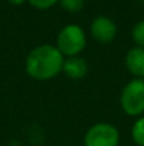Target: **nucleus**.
Here are the masks:
<instances>
[{
	"instance_id": "nucleus-1",
	"label": "nucleus",
	"mask_w": 144,
	"mask_h": 146,
	"mask_svg": "<svg viewBox=\"0 0 144 146\" xmlns=\"http://www.w3.org/2000/svg\"><path fill=\"white\" fill-rule=\"evenodd\" d=\"M64 55L57 46L41 44L33 48L26 58L27 74L38 81H47L62 72Z\"/></svg>"
},
{
	"instance_id": "nucleus-2",
	"label": "nucleus",
	"mask_w": 144,
	"mask_h": 146,
	"mask_svg": "<svg viewBox=\"0 0 144 146\" xmlns=\"http://www.w3.org/2000/svg\"><path fill=\"white\" fill-rule=\"evenodd\" d=\"M86 46V34L78 24L65 26L57 37V48L64 57H76Z\"/></svg>"
},
{
	"instance_id": "nucleus-3",
	"label": "nucleus",
	"mask_w": 144,
	"mask_h": 146,
	"mask_svg": "<svg viewBox=\"0 0 144 146\" xmlns=\"http://www.w3.org/2000/svg\"><path fill=\"white\" fill-rule=\"evenodd\" d=\"M120 105L124 113L130 116L144 113V80L136 78L124 85L120 95Z\"/></svg>"
},
{
	"instance_id": "nucleus-4",
	"label": "nucleus",
	"mask_w": 144,
	"mask_h": 146,
	"mask_svg": "<svg viewBox=\"0 0 144 146\" xmlns=\"http://www.w3.org/2000/svg\"><path fill=\"white\" fill-rule=\"evenodd\" d=\"M120 135L116 126L99 122L92 125L84 136L85 146H119Z\"/></svg>"
},
{
	"instance_id": "nucleus-5",
	"label": "nucleus",
	"mask_w": 144,
	"mask_h": 146,
	"mask_svg": "<svg viewBox=\"0 0 144 146\" xmlns=\"http://www.w3.org/2000/svg\"><path fill=\"white\" fill-rule=\"evenodd\" d=\"M91 34L97 43L107 44L114 40L117 34V27L113 20L105 16H99L91 24Z\"/></svg>"
},
{
	"instance_id": "nucleus-6",
	"label": "nucleus",
	"mask_w": 144,
	"mask_h": 146,
	"mask_svg": "<svg viewBox=\"0 0 144 146\" xmlns=\"http://www.w3.org/2000/svg\"><path fill=\"white\" fill-rule=\"evenodd\" d=\"M62 72H65L66 77L72 80H81L88 74V62L85 58L76 55V57H66L64 60Z\"/></svg>"
},
{
	"instance_id": "nucleus-7",
	"label": "nucleus",
	"mask_w": 144,
	"mask_h": 146,
	"mask_svg": "<svg viewBox=\"0 0 144 146\" xmlns=\"http://www.w3.org/2000/svg\"><path fill=\"white\" fill-rule=\"evenodd\" d=\"M126 67L130 74L137 78H144V48L133 47L126 54Z\"/></svg>"
},
{
	"instance_id": "nucleus-8",
	"label": "nucleus",
	"mask_w": 144,
	"mask_h": 146,
	"mask_svg": "<svg viewBox=\"0 0 144 146\" xmlns=\"http://www.w3.org/2000/svg\"><path fill=\"white\" fill-rule=\"evenodd\" d=\"M132 138L136 145L144 146V116L139 118L134 122V125L132 128Z\"/></svg>"
},
{
	"instance_id": "nucleus-9",
	"label": "nucleus",
	"mask_w": 144,
	"mask_h": 146,
	"mask_svg": "<svg viewBox=\"0 0 144 146\" xmlns=\"http://www.w3.org/2000/svg\"><path fill=\"white\" fill-rule=\"evenodd\" d=\"M58 4L65 10V11H69V13H78L82 10L84 4H85V0H59Z\"/></svg>"
},
{
	"instance_id": "nucleus-10",
	"label": "nucleus",
	"mask_w": 144,
	"mask_h": 146,
	"mask_svg": "<svg viewBox=\"0 0 144 146\" xmlns=\"http://www.w3.org/2000/svg\"><path fill=\"white\" fill-rule=\"evenodd\" d=\"M132 38L136 43V47H141L144 48V20L139 21L132 31Z\"/></svg>"
},
{
	"instance_id": "nucleus-11",
	"label": "nucleus",
	"mask_w": 144,
	"mask_h": 146,
	"mask_svg": "<svg viewBox=\"0 0 144 146\" xmlns=\"http://www.w3.org/2000/svg\"><path fill=\"white\" fill-rule=\"evenodd\" d=\"M33 7L36 9H40V10H45V9H49L52 7L54 4H57L59 0H27Z\"/></svg>"
},
{
	"instance_id": "nucleus-12",
	"label": "nucleus",
	"mask_w": 144,
	"mask_h": 146,
	"mask_svg": "<svg viewBox=\"0 0 144 146\" xmlns=\"http://www.w3.org/2000/svg\"><path fill=\"white\" fill-rule=\"evenodd\" d=\"M10 4H14V6H20V4H23L26 0H7Z\"/></svg>"
},
{
	"instance_id": "nucleus-13",
	"label": "nucleus",
	"mask_w": 144,
	"mask_h": 146,
	"mask_svg": "<svg viewBox=\"0 0 144 146\" xmlns=\"http://www.w3.org/2000/svg\"><path fill=\"white\" fill-rule=\"evenodd\" d=\"M143 1H144V0H143Z\"/></svg>"
}]
</instances>
